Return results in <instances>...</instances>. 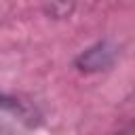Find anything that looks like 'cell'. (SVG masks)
Wrapping results in <instances>:
<instances>
[{"label": "cell", "mask_w": 135, "mask_h": 135, "mask_svg": "<svg viewBox=\"0 0 135 135\" xmlns=\"http://www.w3.org/2000/svg\"><path fill=\"white\" fill-rule=\"evenodd\" d=\"M40 124L38 110L8 93H0V135H27Z\"/></svg>", "instance_id": "1"}, {"label": "cell", "mask_w": 135, "mask_h": 135, "mask_svg": "<svg viewBox=\"0 0 135 135\" xmlns=\"http://www.w3.org/2000/svg\"><path fill=\"white\" fill-rule=\"evenodd\" d=\"M120 55V49L114 40L103 38L93 42L91 46L82 49L76 57H74V68L82 74H99V72H108L112 70V65L116 63Z\"/></svg>", "instance_id": "2"}, {"label": "cell", "mask_w": 135, "mask_h": 135, "mask_svg": "<svg viewBox=\"0 0 135 135\" xmlns=\"http://www.w3.org/2000/svg\"><path fill=\"white\" fill-rule=\"evenodd\" d=\"M44 13L53 19H63V17H70L72 11H74V4H59V2H51V4H44L42 6Z\"/></svg>", "instance_id": "3"}, {"label": "cell", "mask_w": 135, "mask_h": 135, "mask_svg": "<svg viewBox=\"0 0 135 135\" xmlns=\"http://www.w3.org/2000/svg\"><path fill=\"white\" fill-rule=\"evenodd\" d=\"M114 135H135V124L133 127H127V129H122V131H118Z\"/></svg>", "instance_id": "4"}]
</instances>
